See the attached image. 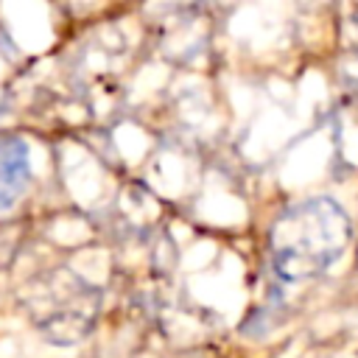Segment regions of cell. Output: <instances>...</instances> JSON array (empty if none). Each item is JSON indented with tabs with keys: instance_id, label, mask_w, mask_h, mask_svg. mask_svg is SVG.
I'll use <instances>...</instances> for the list:
<instances>
[{
	"instance_id": "2",
	"label": "cell",
	"mask_w": 358,
	"mask_h": 358,
	"mask_svg": "<svg viewBox=\"0 0 358 358\" xmlns=\"http://www.w3.org/2000/svg\"><path fill=\"white\" fill-rule=\"evenodd\" d=\"M31 187V148L22 137L0 131V215L14 210Z\"/></svg>"
},
{
	"instance_id": "1",
	"label": "cell",
	"mask_w": 358,
	"mask_h": 358,
	"mask_svg": "<svg viewBox=\"0 0 358 358\" xmlns=\"http://www.w3.org/2000/svg\"><path fill=\"white\" fill-rule=\"evenodd\" d=\"M352 243L347 210L313 196L288 204L268 229V263L282 282H308L333 268Z\"/></svg>"
}]
</instances>
